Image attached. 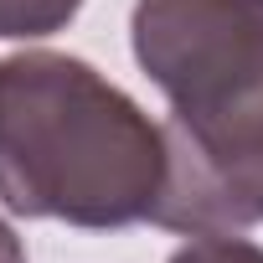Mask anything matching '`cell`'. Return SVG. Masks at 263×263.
I'll return each mask as SVG.
<instances>
[{"label":"cell","instance_id":"5b68a950","mask_svg":"<svg viewBox=\"0 0 263 263\" xmlns=\"http://www.w3.org/2000/svg\"><path fill=\"white\" fill-rule=\"evenodd\" d=\"M0 263H26V248H21V237L6 217H0Z\"/></svg>","mask_w":263,"mask_h":263},{"label":"cell","instance_id":"7a4b0ae2","mask_svg":"<svg viewBox=\"0 0 263 263\" xmlns=\"http://www.w3.org/2000/svg\"><path fill=\"white\" fill-rule=\"evenodd\" d=\"M171 135L119 83L67 52L0 57V206L114 232L155 222Z\"/></svg>","mask_w":263,"mask_h":263},{"label":"cell","instance_id":"3957f363","mask_svg":"<svg viewBox=\"0 0 263 263\" xmlns=\"http://www.w3.org/2000/svg\"><path fill=\"white\" fill-rule=\"evenodd\" d=\"M83 11V0H0V42H42Z\"/></svg>","mask_w":263,"mask_h":263},{"label":"cell","instance_id":"6da1fadb","mask_svg":"<svg viewBox=\"0 0 263 263\" xmlns=\"http://www.w3.org/2000/svg\"><path fill=\"white\" fill-rule=\"evenodd\" d=\"M129 42L171 103V176L155 222L186 237L258 227L263 0H135Z\"/></svg>","mask_w":263,"mask_h":263},{"label":"cell","instance_id":"277c9868","mask_svg":"<svg viewBox=\"0 0 263 263\" xmlns=\"http://www.w3.org/2000/svg\"><path fill=\"white\" fill-rule=\"evenodd\" d=\"M165 263H263V242H253L248 232H196Z\"/></svg>","mask_w":263,"mask_h":263}]
</instances>
